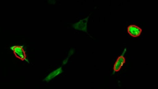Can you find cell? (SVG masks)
<instances>
[{
  "label": "cell",
  "mask_w": 158,
  "mask_h": 89,
  "mask_svg": "<svg viewBox=\"0 0 158 89\" xmlns=\"http://www.w3.org/2000/svg\"><path fill=\"white\" fill-rule=\"evenodd\" d=\"M127 31H128L129 35L133 36V37H138V36H140L142 30L138 26L135 25H131L127 28Z\"/></svg>",
  "instance_id": "277c9868"
},
{
  "label": "cell",
  "mask_w": 158,
  "mask_h": 89,
  "mask_svg": "<svg viewBox=\"0 0 158 89\" xmlns=\"http://www.w3.org/2000/svg\"><path fill=\"white\" fill-rule=\"evenodd\" d=\"M68 59H69V57H68L66 58V59L63 61V64H65L67 63H68Z\"/></svg>",
  "instance_id": "52a82bcc"
},
{
  "label": "cell",
  "mask_w": 158,
  "mask_h": 89,
  "mask_svg": "<svg viewBox=\"0 0 158 89\" xmlns=\"http://www.w3.org/2000/svg\"><path fill=\"white\" fill-rule=\"evenodd\" d=\"M74 50H73V49H72V50H70V51H69V55H68V57L69 58V57H70L71 56H72V55L73 54H74Z\"/></svg>",
  "instance_id": "8992f818"
},
{
  "label": "cell",
  "mask_w": 158,
  "mask_h": 89,
  "mask_svg": "<svg viewBox=\"0 0 158 89\" xmlns=\"http://www.w3.org/2000/svg\"><path fill=\"white\" fill-rule=\"evenodd\" d=\"M10 49L13 51L14 54L15 55V56L17 58H19L21 60L23 61H27L29 63L28 60L26 59V52L23 50V46H18V45H15L13 46V47H11Z\"/></svg>",
  "instance_id": "6da1fadb"
},
{
  "label": "cell",
  "mask_w": 158,
  "mask_h": 89,
  "mask_svg": "<svg viewBox=\"0 0 158 89\" xmlns=\"http://www.w3.org/2000/svg\"><path fill=\"white\" fill-rule=\"evenodd\" d=\"M63 73V70H62V68L61 67H60V68L57 69L56 70L54 71L53 72H52L51 73H50L49 75H48L46 78H45L44 81H46V82H49L50 80H51L52 79H53L55 78V77H56L57 75H59V74H60V73Z\"/></svg>",
  "instance_id": "5b68a950"
},
{
  "label": "cell",
  "mask_w": 158,
  "mask_h": 89,
  "mask_svg": "<svg viewBox=\"0 0 158 89\" xmlns=\"http://www.w3.org/2000/svg\"><path fill=\"white\" fill-rule=\"evenodd\" d=\"M126 52V49H124V51L123 52V54H122V56H120V57L118 58V59L115 62L114 66V73L115 72H118L120 70L121 67L123 66V64L125 63V58L124 57V54Z\"/></svg>",
  "instance_id": "3957f363"
},
{
  "label": "cell",
  "mask_w": 158,
  "mask_h": 89,
  "mask_svg": "<svg viewBox=\"0 0 158 89\" xmlns=\"http://www.w3.org/2000/svg\"><path fill=\"white\" fill-rule=\"evenodd\" d=\"M88 18H89V17H87L86 19H82V20L79 21V22L73 24L72 27L76 30H82V31H84V32H85L87 34H88L87 30V25Z\"/></svg>",
  "instance_id": "7a4b0ae2"
}]
</instances>
